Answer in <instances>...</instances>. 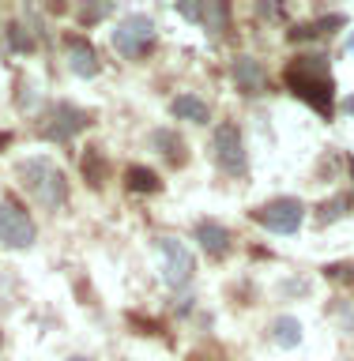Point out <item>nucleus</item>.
Returning a JSON list of instances; mask_svg holds the SVG:
<instances>
[{"label":"nucleus","instance_id":"nucleus-19","mask_svg":"<svg viewBox=\"0 0 354 361\" xmlns=\"http://www.w3.org/2000/svg\"><path fill=\"white\" fill-rule=\"evenodd\" d=\"M110 11H113V4H90V8H79V23H87V27H90V23L106 19Z\"/></svg>","mask_w":354,"mask_h":361},{"label":"nucleus","instance_id":"nucleus-10","mask_svg":"<svg viewBox=\"0 0 354 361\" xmlns=\"http://www.w3.org/2000/svg\"><path fill=\"white\" fill-rule=\"evenodd\" d=\"M196 241H200V248H203L211 259H223V256L234 248V233L226 230L223 222L203 219V222H196Z\"/></svg>","mask_w":354,"mask_h":361},{"label":"nucleus","instance_id":"nucleus-9","mask_svg":"<svg viewBox=\"0 0 354 361\" xmlns=\"http://www.w3.org/2000/svg\"><path fill=\"white\" fill-rule=\"evenodd\" d=\"M230 75H234V83L242 94H260V90L268 87V72H264V64L256 61V56H234V64H230Z\"/></svg>","mask_w":354,"mask_h":361},{"label":"nucleus","instance_id":"nucleus-22","mask_svg":"<svg viewBox=\"0 0 354 361\" xmlns=\"http://www.w3.org/2000/svg\"><path fill=\"white\" fill-rule=\"evenodd\" d=\"M343 113H350V117H354V98H347V102H343Z\"/></svg>","mask_w":354,"mask_h":361},{"label":"nucleus","instance_id":"nucleus-14","mask_svg":"<svg viewBox=\"0 0 354 361\" xmlns=\"http://www.w3.org/2000/svg\"><path fill=\"white\" fill-rule=\"evenodd\" d=\"M268 335H271V343H276V346L290 350V346L302 343V324L294 320V316H276L271 327H268Z\"/></svg>","mask_w":354,"mask_h":361},{"label":"nucleus","instance_id":"nucleus-3","mask_svg":"<svg viewBox=\"0 0 354 361\" xmlns=\"http://www.w3.org/2000/svg\"><path fill=\"white\" fill-rule=\"evenodd\" d=\"M110 42H113V49H117L124 61H136V56H143L155 45V19L143 16V11H129V16L117 19Z\"/></svg>","mask_w":354,"mask_h":361},{"label":"nucleus","instance_id":"nucleus-2","mask_svg":"<svg viewBox=\"0 0 354 361\" xmlns=\"http://www.w3.org/2000/svg\"><path fill=\"white\" fill-rule=\"evenodd\" d=\"M287 87L298 98H305L317 113H332V68H328L324 53H309V56H294L287 64Z\"/></svg>","mask_w":354,"mask_h":361},{"label":"nucleus","instance_id":"nucleus-12","mask_svg":"<svg viewBox=\"0 0 354 361\" xmlns=\"http://www.w3.org/2000/svg\"><path fill=\"white\" fill-rule=\"evenodd\" d=\"M170 113H174L177 121H189V124H208V117H211L208 102L200 94H177L170 102Z\"/></svg>","mask_w":354,"mask_h":361},{"label":"nucleus","instance_id":"nucleus-24","mask_svg":"<svg viewBox=\"0 0 354 361\" xmlns=\"http://www.w3.org/2000/svg\"><path fill=\"white\" fill-rule=\"evenodd\" d=\"M350 177H354V162H350Z\"/></svg>","mask_w":354,"mask_h":361},{"label":"nucleus","instance_id":"nucleus-11","mask_svg":"<svg viewBox=\"0 0 354 361\" xmlns=\"http://www.w3.org/2000/svg\"><path fill=\"white\" fill-rule=\"evenodd\" d=\"M68 45V68L79 75V79H95L102 72V64H98V53L90 49V42H83L79 34H68L64 38Z\"/></svg>","mask_w":354,"mask_h":361},{"label":"nucleus","instance_id":"nucleus-20","mask_svg":"<svg viewBox=\"0 0 354 361\" xmlns=\"http://www.w3.org/2000/svg\"><path fill=\"white\" fill-rule=\"evenodd\" d=\"M177 11L185 19H200V4H177Z\"/></svg>","mask_w":354,"mask_h":361},{"label":"nucleus","instance_id":"nucleus-8","mask_svg":"<svg viewBox=\"0 0 354 361\" xmlns=\"http://www.w3.org/2000/svg\"><path fill=\"white\" fill-rule=\"evenodd\" d=\"M53 124H45L42 135L45 140H57V143H68L76 132H83L87 124H90V113H83L79 106H72V102H57V109H53Z\"/></svg>","mask_w":354,"mask_h":361},{"label":"nucleus","instance_id":"nucleus-1","mask_svg":"<svg viewBox=\"0 0 354 361\" xmlns=\"http://www.w3.org/2000/svg\"><path fill=\"white\" fill-rule=\"evenodd\" d=\"M16 177H19V185L27 188V196L38 203V207H45V211H61L68 203V196H72L64 169L57 166L53 158H45V154L23 158V162L16 166Z\"/></svg>","mask_w":354,"mask_h":361},{"label":"nucleus","instance_id":"nucleus-15","mask_svg":"<svg viewBox=\"0 0 354 361\" xmlns=\"http://www.w3.org/2000/svg\"><path fill=\"white\" fill-rule=\"evenodd\" d=\"M8 45L16 53H30L38 45V34H34L30 23H8Z\"/></svg>","mask_w":354,"mask_h":361},{"label":"nucleus","instance_id":"nucleus-17","mask_svg":"<svg viewBox=\"0 0 354 361\" xmlns=\"http://www.w3.org/2000/svg\"><path fill=\"white\" fill-rule=\"evenodd\" d=\"M129 188L132 192H155L158 188V177L151 173V169H143V166H129Z\"/></svg>","mask_w":354,"mask_h":361},{"label":"nucleus","instance_id":"nucleus-13","mask_svg":"<svg viewBox=\"0 0 354 361\" xmlns=\"http://www.w3.org/2000/svg\"><path fill=\"white\" fill-rule=\"evenodd\" d=\"M151 147L166 158V162H174V166H181V162L189 158V154H185V140H181L177 132H170V128H155V132H151Z\"/></svg>","mask_w":354,"mask_h":361},{"label":"nucleus","instance_id":"nucleus-18","mask_svg":"<svg viewBox=\"0 0 354 361\" xmlns=\"http://www.w3.org/2000/svg\"><path fill=\"white\" fill-rule=\"evenodd\" d=\"M350 207V196H336V200H324L321 203V222H336V219H343Z\"/></svg>","mask_w":354,"mask_h":361},{"label":"nucleus","instance_id":"nucleus-5","mask_svg":"<svg viewBox=\"0 0 354 361\" xmlns=\"http://www.w3.org/2000/svg\"><path fill=\"white\" fill-rule=\"evenodd\" d=\"M211 158H215V166L230 177L249 173V154H245V140H242V132H237V124L226 121L211 132Z\"/></svg>","mask_w":354,"mask_h":361},{"label":"nucleus","instance_id":"nucleus-4","mask_svg":"<svg viewBox=\"0 0 354 361\" xmlns=\"http://www.w3.org/2000/svg\"><path fill=\"white\" fill-rule=\"evenodd\" d=\"M155 252L163 264V282L170 290H185L196 275V256L189 252V245L177 237H155Z\"/></svg>","mask_w":354,"mask_h":361},{"label":"nucleus","instance_id":"nucleus-7","mask_svg":"<svg viewBox=\"0 0 354 361\" xmlns=\"http://www.w3.org/2000/svg\"><path fill=\"white\" fill-rule=\"evenodd\" d=\"M38 237V226L27 214L23 203H16L11 196L0 200V245L4 248H30Z\"/></svg>","mask_w":354,"mask_h":361},{"label":"nucleus","instance_id":"nucleus-21","mask_svg":"<svg viewBox=\"0 0 354 361\" xmlns=\"http://www.w3.org/2000/svg\"><path fill=\"white\" fill-rule=\"evenodd\" d=\"M343 53H354V30L347 34V42H343Z\"/></svg>","mask_w":354,"mask_h":361},{"label":"nucleus","instance_id":"nucleus-16","mask_svg":"<svg viewBox=\"0 0 354 361\" xmlns=\"http://www.w3.org/2000/svg\"><path fill=\"white\" fill-rule=\"evenodd\" d=\"M226 19H230V8H226V4H215V0L200 4V23H203V27H208L211 34L226 30Z\"/></svg>","mask_w":354,"mask_h":361},{"label":"nucleus","instance_id":"nucleus-23","mask_svg":"<svg viewBox=\"0 0 354 361\" xmlns=\"http://www.w3.org/2000/svg\"><path fill=\"white\" fill-rule=\"evenodd\" d=\"M68 361H90V357H83V354H76V357H68Z\"/></svg>","mask_w":354,"mask_h":361},{"label":"nucleus","instance_id":"nucleus-6","mask_svg":"<svg viewBox=\"0 0 354 361\" xmlns=\"http://www.w3.org/2000/svg\"><path fill=\"white\" fill-rule=\"evenodd\" d=\"M253 219L271 233H298L302 222H305V203L294 200V196H276V200L260 203L253 211Z\"/></svg>","mask_w":354,"mask_h":361}]
</instances>
